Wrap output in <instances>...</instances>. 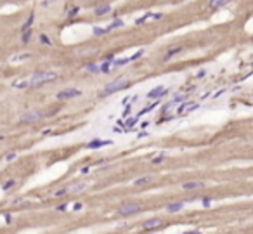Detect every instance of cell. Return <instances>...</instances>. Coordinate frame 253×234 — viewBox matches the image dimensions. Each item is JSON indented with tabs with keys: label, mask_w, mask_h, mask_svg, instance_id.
Wrapping results in <instances>:
<instances>
[{
	"label": "cell",
	"mask_w": 253,
	"mask_h": 234,
	"mask_svg": "<svg viewBox=\"0 0 253 234\" xmlns=\"http://www.w3.org/2000/svg\"><path fill=\"white\" fill-rule=\"evenodd\" d=\"M56 210H59V212H62V210H66V205H59Z\"/></svg>",
	"instance_id": "obj_29"
},
{
	"label": "cell",
	"mask_w": 253,
	"mask_h": 234,
	"mask_svg": "<svg viewBox=\"0 0 253 234\" xmlns=\"http://www.w3.org/2000/svg\"><path fill=\"white\" fill-rule=\"evenodd\" d=\"M111 62H113V56L101 66V71H102V73H108V71H109V68H111Z\"/></svg>",
	"instance_id": "obj_16"
},
{
	"label": "cell",
	"mask_w": 253,
	"mask_h": 234,
	"mask_svg": "<svg viewBox=\"0 0 253 234\" xmlns=\"http://www.w3.org/2000/svg\"><path fill=\"white\" fill-rule=\"evenodd\" d=\"M196 108H198V104H196V102H187V104L180 106L177 111H179V114H184V113H189V111H192V109H196Z\"/></svg>",
	"instance_id": "obj_12"
},
{
	"label": "cell",
	"mask_w": 253,
	"mask_h": 234,
	"mask_svg": "<svg viewBox=\"0 0 253 234\" xmlns=\"http://www.w3.org/2000/svg\"><path fill=\"white\" fill-rule=\"evenodd\" d=\"M56 78H57V73L56 71H38V73H35V75L31 76L30 85H33V87L43 85V83L52 81V80H56Z\"/></svg>",
	"instance_id": "obj_1"
},
{
	"label": "cell",
	"mask_w": 253,
	"mask_h": 234,
	"mask_svg": "<svg viewBox=\"0 0 253 234\" xmlns=\"http://www.w3.org/2000/svg\"><path fill=\"white\" fill-rule=\"evenodd\" d=\"M30 38H31V31L28 30L24 35H23V42H24V43H28V42H30Z\"/></svg>",
	"instance_id": "obj_22"
},
{
	"label": "cell",
	"mask_w": 253,
	"mask_h": 234,
	"mask_svg": "<svg viewBox=\"0 0 253 234\" xmlns=\"http://www.w3.org/2000/svg\"><path fill=\"white\" fill-rule=\"evenodd\" d=\"M89 2H94V0H89Z\"/></svg>",
	"instance_id": "obj_32"
},
{
	"label": "cell",
	"mask_w": 253,
	"mask_h": 234,
	"mask_svg": "<svg viewBox=\"0 0 253 234\" xmlns=\"http://www.w3.org/2000/svg\"><path fill=\"white\" fill-rule=\"evenodd\" d=\"M111 12V5L109 4H101V5H95V9H94V14L95 16H106V14H109Z\"/></svg>",
	"instance_id": "obj_7"
},
{
	"label": "cell",
	"mask_w": 253,
	"mask_h": 234,
	"mask_svg": "<svg viewBox=\"0 0 253 234\" xmlns=\"http://www.w3.org/2000/svg\"><path fill=\"white\" fill-rule=\"evenodd\" d=\"M139 210H141V205L139 203H125V205H122V206L118 208V213L123 215V217H127V215L137 213Z\"/></svg>",
	"instance_id": "obj_3"
},
{
	"label": "cell",
	"mask_w": 253,
	"mask_h": 234,
	"mask_svg": "<svg viewBox=\"0 0 253 234\" xmlns=\"http://www.w3.org/2000/svg\"><path fill=\"white\" fill-rule=\"evenodd\" d=\"M106 144H109V142H108V141H92V142L89 144V147L94 149V147H101V146H106Z\"/></svg>",
	"instance_id": "obj_17"
},
{
	"label": "cell",
	"mask_w": 253,
	"mask_h": 234,
	"mask_svg": "<svg viewBox=\"0 0 253 234\" xmlns=\"http://www.w3.org/2000/svg\"><path fill=\"white\" fill-rule=\"evenodd\" d=\"M40 118H42L40 111H28L26 114L21 116V122L23 123H33V122H38Z\"/></svg>",
	"instance_id": "obj_5"
},
{
	"label": "cell",
	"mask_w": 253,
	"mask_h": 234,
	"mask_svg": "<svg viewBox=\"0 0 253 234\" xmlns=\"http://www.w3.org/2000/svg\"><path fill=\"white\" fill-rule=\"evenodd\" d=\"M14 158H16V154H14V153H12V154H9V156H7V160H9V161H10V160H14Z\"/></svg>",
	"instance_id": "obj_30"
},
{
	"label": "cell",
	"mask_w": 253,
	"mask_h": 234,
	"mask_svg": "<svg viewBox=\"0 0 253 234\" xmlns=\"http://www.w3.org/2000/svg\"><path fill=\"white\" fill-rule=\"evenodd\" d=\"M182 208H184V203H172L166 206V212L168 213H175V212H180Z\"/></svg>",
	"instance_id": "obj_14"
},
{
	"label": "cell",
	"mask_w": 253,
	"mask_h": 234,
	"mask_svg": "<svg viewBox=\"0 0 253 234\" xmlns=\"http://www.w3.org/2000/svg\"><path fill=\"white\" fill-rule=\"evenodd\" d=\"M227 2H229V0H210V2H208V7L212 10H217V9H220V7H224Z\"/></svg>",
	"instance_id": "obj_13"
},
{
	"label": "cell",
	"mask_w": 253,
	"mask_h": 234,
	"mask_svg": "<svg viewBox=\"0 0 253 234\" xmlns=\"http://www.w3.org/2000/svg\"><path fill=\"white\" fill-rule=\"evenodd\" d=\"M118 26H123V21H114L113 24H109V26H108V30L111 31V30H114V28H118Z\"/></svg>",
	"instance_id": "obj_20"
},
{
	"label": "cell",
	"mask_w": 253,
	"mask_h": 234,
	"mask_svg": "<svg viewBox=\"0 0 253 234\" xmlns=\"http://www.w3.org/2000/svg\"><path fill=\"white\" fill-rule=\"evenodd\" d=\"M179 52H182V47H180V45L170 47V49L166 51V54H165V57H163V59H165V61H168L170 57H173V56H175V54H179Z\"/></svg>",
	"instance_id": "obj_11"
},
{
	"label": "cell",
	"mask_w": 253,
	"mask_h": 234,
	"mask_svg": "<svg viewBox=\"0 0 253 234\" xmlns=\"http://www.w3.org/2000/svg\"><path fill=\"white\" fill-rule=\"evenodd\" d=\"M210 203H212V200H208V198H205V200H203V205H205V206H208Z\"/></svg>",
	"instance_id": "obj_28"
},
{
	"label": "cell",
	"mask_w": 253,
	"mask_h": 234,
	"mask_svg": "<svg viewBox=\"0 0 253 234\" xmlns=\"http://www.w3.org/2000/svg\"><path fill=\"white\" fill-rule=\"evenodd\" d=\"M108 28H101V26H95L94 28V35H104V33H108Z\"/></svg>",
	"instance_id": "obj_19"
},
{
	"label": "cell",
	"mask_w": 253,
	"mask_h": 234,
	"mask_svg": "<svg viewBox=\"0 0 253 234\" xmlns=\"http://www.w3.org/2000/svg\"><path fill=\"white\" fill-rule=\"evenodd\" d=\"M24 203V200H14V201H10V205H21Z\"/></svg>",
	"instance_id": "obj_27"
},
{
	"label": "cell",
	"mask_w": 253,
	"mask_h": 234,
	"mask_svg": "<svg viewBox=\"0 0 253 234\" xmlns=\"http://www.w3.org/2000/svg\"><path fill=\"white\" fill-rule=\"evenodd\" d=\"M66 193H68L66 189H61V191H57V193H54V196H56V198H62V196H64Z\"/></svg>",
	"instance_id": "obj_23"
},
{
	"label": "cell",
	"mask_w": 253,
	"mask_h": 234,
	"mask_svg": "<svg viewBox=\"0 0 253 234\" xmlns=\"http://www.w3.org/2000/svg\"><path fill=\"white\" fill-rule=\"evenodd\" d=\"M85 187H87V184H85V182H75V184H71L70 187H66V191H68L70 194H73V193H81Z\"/></svg>",
	"instance_id": "obj_10"
},
{
	"label": "cell",
	"mask_w": 253,
	"mask_h": 234,
	"mask_svg": "<svg viewBox=\"0 0 253 234\" xmlns=\"http://www.w3.org/2000/svg\"><path fill=\"white\" fill-rule=\"evenodd\" d=\"M184 234H201L199 231H191V233H184Z\"/></svg>",
	"instance_id": "obj_31"
},
{
	"label": "cell",
	"mask_w": 253,
	"mask_h": 234,
	"mask_svg": "<svg viewBox=\"0 0 253 234\" xmlns=\"http://www.w3.org/2000/svg\"><path fill=\"white\" fill-rule=\"evenodd\" d=\"M80 95V90L78 89H64L57 94V99L59 101H66V99H73V97H78Z\"/></svg>",
	"instance_id": "obj_4"
},
{
	"label": "cell",
	"mask_w": 253,
	"mask_h": 234,
	"mask_svg": "<svg viewBox=\"0 0 253 234\" xmlns=\"http://www.w3.org/2000/svg\"><path fill=\"white\" fill-rule=\"evenodd\" d=\"M87 71H92V73L95 71V73H97V71H101V68H99V66H95V64H89V66H87Z\"/></svg>",
	"instance_id": "obj_21"
},
{
	"label": "cell",
	"mask_w": 253,
	"mask_h": 234,
	"mask_svg": "<svg viewBox=\"0 0 253 234\" xmlns=\"http://www.w3.org/2000/svg\"><path fill=\"white\" fill-rule=\"evenodd\" d=\"M16 180H14V179H10V180H7V182L4 184V186H2V189H4V191H7V189H10V187H14V186H16Z\"/></svg>",
	"instance_id": "obj_18"
},
{
	"label": "cell",
	"mask_w": 253,
	"mask_h": 234,
	"mask_svg": "<svg viewBox=\"0 0 253 234\" xmlns=\"http://www.w3.org/2000/svg\"><path fill=\"white\" fill-rule=\"evenodd\" d=\"M133 123H137V116H135V118H132V120H128V122L125 123V125H127V128H130Z\"/></svg>",
	"instance_id": "obj_25"
},
{
	"label": "cell",
	"mask_w": 253,
	"mask_h": 234,
	"mask_svg": "<svg viewBox=\"0 0 253 234\" xmlns=\"http://www.w3.org/2000/svg\"><path fill=\"white\" fill-rule=\"evenodd\" d=\"M165 94H166V89H165L163 85H160V87H154V89L147 94V97H149V99H160Z\"/></svg>",
	"instance_id": "obj_8"
},
{
	"label": "cell",
	"mask_w": 253,
	"mask_h": 234,
	"mask_svg": "<svg viewBox=\"0 0 253 234\" xmlns=\"http://www.w3.org/2000/svg\"><path fill=\"white\" fill-rule=\"evenodd\" d=\"M151 182V177H141L137 180H133V186H144V184H149Z\"/></svg>",
	"instance_id": "obj_15"
},
{
	"label": "cell",
	"mask_w": 253,
	"mask_h": 234,
	"mask_svg": "<svg viewBox=\"0 0 253 234\" xmlns=\"http://www.w3.org/2000/svg\"><path fill=\"white\" fill-rule=\"evenodd\" d=\"M161 220L160 219H151V220H147V222H144L142 227L146 229V231H149V229H158V227H161Z\"/></svg>",
	"instance_id": "obj_9"
},
{
	"label": "cell",
	"mask_w": 253,
	"mask_h": 234,
	"mask_svg": "<svg viewBox=\"0 0 253 234\" xmlns=\"http://www.w3.org/2000/svg\"><path fill=\"white\" fill-rule=\"evenodd\" d=\"M40 40H42V43H43V45H51V40H49V38H47L45 35H42Z\"/></svg>",
	"instance_id": "obj_24"
},
{
	"label": "cell",
	"mask_w": 253,
	"mask_h": 234,
	"mask_svg": "<svg viewBox=\"0 0 253 234\" xmlns=\"http://www.w3.org/2000/svg\"><path fill=\"white\" fill-rule=\"evenodd\" d=\"M127 85H128V80H127V78H123V76H120V78H116V80H113L111 83H108V85H106L104 94H114V92L122 90L123 87H127Z\"/></svg>",
	"instance_id": "obj_2"
},
{
	"label": "cell",
	"mask_w": 253,
	"mask_h": 234,
	"mask_svg": "<svg viewBox=\"0 0 253 234\" xmlns=\"http://www.w3.org/2000/svg\"><path fill=\"white\" fill-rule=\"evenodd\" d=\"M163 158H165V154H160V156L153 158V163H160V161H163Z\"/></svg>",
	"instance_id": "obj_26"
},
{
	"label": "cell",
	"mask_w": 253,
	"mask_h": 234,
	"mask_svg": "<svg viewBox=\"0 0 253 234\" xmlns=\"http://www.w3.org/2000/svg\"><path fill=\"white\" fill-rule=\"evenodd\" d=\"M203 187H205V182L201 180H189V182L182 184V189L186 191H194V189H203Z\"/></svg>",
	"instance_id": "obj_6"
}]
</instances>
